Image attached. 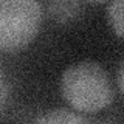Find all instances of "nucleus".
<instances>
[{
    "label": "nucleus",
    "instance_id": "obj_3",
    "mask_svg": "<svg viewBox=\"0 0 124 124\" xmlns=\"http://www.w3.org/2000/svg\"><path fill=\"white\" fill-rule=\"evenodd\" d=\"M33 124H90L85 118L68 108H54L40 115Z\"/></svg>",
    "mask_w": 124,
    "mask_h": 124
},
{
    "label": "nucleus",
    "instance_id": "obj_5",
    "mask_svg": "<svg viewBox=\"0 0 124 124\" xmlns=\"http://www.w3.org/2000/svg\"><path fill=\"white\" fill-rule=\"evenodd\" d=\"M106 14L113 33L124 40V0H115L107 3Z\"/></svg>",
    "mask_w": 124,
    "mask_h": 124
},
{
    "label": "nucleus",
    "instance_id": "obj_7",
    "mask_svg": "<svg viewBox=\"0 0 124 124\" xmlns=\"http://www.w3.org/2000/svg\"><path fill=\"white\" fill-rule=\"evenodd\" d=\"M116 84H118V88H119V92H121V95L124 96V59L121 61L118 73H116Z\"/></svg>",
    "mask_w": 124,
    "mask_h": 124
},
{
    "label": "nucleus",
    "instance_id": "obj_6",
    "mask_svg": "<svg viewBox=\"0 0 124 124\" xmlns=\"http://www.w3.org/2000/svg\"><path fill=\"white\" fill-rule=\"evenodd\" d=\"M6 98H8V85H6V81L3 78L2 71H0V108L3 107Z\"/></svg>",
    "mask_w": 124,
    "mask_h": 124
},
{
    "label": "nucleus",
    "instance_id": "obj_4",
    "mask_svg": "<svg viewBox=\"0 0 124 124\" xmlns=\"http://www.w3.org/2000/svg\"><path fill=\"white\" fill-rule=\"evenodd\" d=\"M48 16L57 23H65L76 17L81 9L79 2H51L48 3Z\"/></svg>",
    "mask_w": 124,
    "mask_h": 124
},
{
    "label": "nucleus",
    "instance_id": "obj_2",
    "mask_svg": "<svg viewBox=\"0 0 124 124\" xmlns=\"http://www.w3.org/2000/svg\"><path fill=\"white\" fill-rule=\"evenodd\" d=\"M36 0H0V51L14 53L34 40L42 23Z\"/></svg>",
    "mask_w": 124,
    "mask_h": 124
},
{
    "label": "nucleus",
    "instance_id": "obj_1",
    "mask_svg": "<svg viewBox=\"0 0 124 124\" xmlns=\"http://www.w3.org/2000/svg\"><path fill=\"white\" fill-rule=\"evenodd\" d=\"M61 95L78 112L96 113L113 101V87L107 71L95 61H81L61 76Z\"/></svg>",
    "mask_w": 124,
    "mask_h": 124
}]
</instances>
